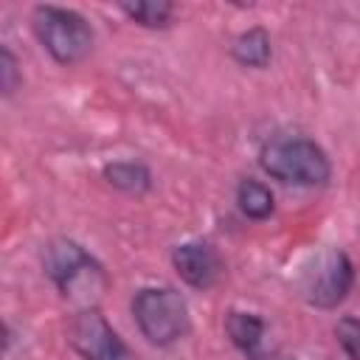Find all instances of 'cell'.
<instances>
[{"label":"cell","mask_w":360,"mask_h":360,"mask_svg":"<svg viewBox=\"0 0 360 360\" xmlns=\"http://www.w3.org/2000/svg\"><path fill=\"white\" fill-rule=\"evenodd\" d=\"M172 264L177 276L194 290H211L222 278V259L211 242H183L172 250Z\"/></svg>","instance_id":"7"},{"label":"cell","mask_w":360,"mask_h":360,"mask_svg":"<svg viewBox=\"0 0 360 360\" xmlns=\"http://www.w3.org/2000/svg\"><path fill=\"white\" fill-rule=\"evenodd\" d=\"M42 270L53 281V287L65 298L79 301L82 309L96 307V298L107 287L104 267L79 242H73L68 236L51 239L45 245V250H42Z\"/></svg>","instance_id":"2"},{"label":"cell","mask_w":360,"mask_h":360,"mask_svg":"<svg viewBox=\"0 0 360 360\" xmlns=\"http://www.w3.org/2000/svg\"><path fill=\"white\" fill-rule=\"evenodd\" d=\"M104 180L124 194H146L152 188V172L138 160H115L104 166Z\"/></svg>","instance_id":"9"},{"label":"cell","mask_w":360,"mask_h":360,"mask_svg":"<svg viewBox=\"0 0 360 360\" xmlns=\"http://www.w3.org/2000/svg\"><path fill=\"white\" fill-rule=\"evenodd\" d=\"M259 166L278 183L287 186H326L332 177V163L326 152L307 135H273L259 152Z\"/></svg>","instance_id":"1"},{"label":"cell","mask_w":360,"mask_h":360,"mask_svg":"<svg viewBox=\"0 0 360 360\" xmlns=\"http://www.w3.org/2000/svg\"><path fill=\"white\" fill-rule=\"evenodd\" d=\"M22 82V73H20V65H17V56L11 53V48H0V90L3 96H14L17 87Z\"/></svg>","instance_id":"14"},{"label":"cell","mask_w":360,"mask_h":360,"mask_svg":"<svg viewBox=\"0 0 360 360\" xmlns=\"http://www.w3.org/2000/svg\"><path fill=\"white\" fill-rule=\"evenodd\" d=\"M287 360H295V357H287Z\"/></svg>","instance_id":"15"},{"label":"cell","mask_w":360,"mask_h":360,"mask_svg":"<svg viewBox=\"0 0 360 360\" xmlns=\"http://www.w3.org/2000/svg\"><path fill=\"white\" fill-rule=\"evenodd\" d=\"M121 11L143 25V28H166L174 17V6L166 0H138V3H121Z\"/></svg>","instance_id":"12"},{"label":"cell","mask_w":360,"mask_h":360,"mask_svg":"<svg viewBox=\"0 0 360 360\" xmlns=\"http://www.w3.org/2000/svg\"><path fill=\"white\" fill-rule=\"evenodd\" d=\"M354 287V264L340 248H323L304 264L298 290L315 309H335L349 298Z\"/></svg>","instance_id":"5"},{"label":"cell","mask_w":360,"mask_h":360,"mask_svg":"<svg viewBox=\"0 0 360 360\" xmlns=\"http://www.w3.org/2000/svg\"><path fill=\"white\" fill-rule=\"evenodd\" d=\"M335 335L343 352L349 354V360H360V318H352V315L340 318L335 323Z\"/></svg>","instance_id":"13"},{"label":"cell","mask_w":360,"mask_h":360,"mask_svg":"<svg viewBox=\"0 0 360 360\" xmlns=\"http://www.w3.org/2000/svg\"><path fill=\"white\" fill-rule=\"evenodd\" d=\"M236 205L239 211L248 217V219H267L273 211H276V200H273V191L262 183V180H253V177H245L239 186H236Z\"/></svg>","instance_id":"11"},{"label":"cell","mask_w":360,"mask_h":360,"mask_svg":"<svg viewBox=\"0 0 360 360\" xmlns=\"http://www.w3.org/2000/svg\"><path fill=\"white\" fill-rule=\"evenodd\" d=\"M225 332L231 343L248 357V360H267V323L264 318L242 309H231L225 315Z\"/></svg>","instance_id":"8"},{"label":"cell","mask_w":360,"mask_h":360,"mask_svg":"<svg viewBox=\"0 0 360 360\" xmlns=\"http://www.w3.org/2000/svg\"><path fill=\"white\" fill-rule=\"evenodd\" d=\"M68 340L84 360H138L96 307L79 309L73 315L68 326Z\"/></svg>","instance_id":"6"},{"label":"cell","mask_w":360,"mask_h":360,"mask_svg":"<svg viewBox=\"0 0 360 360\" xmlns=\"http://www.w3.org/2000/svg\"><path fill=\"white\" fill-rule=\"evenodd\" d=\"M270 56H273V42H270V34L256 25V28H248L236 37L233 42V59L245 68H267L270 65Z\"/></svg>","instance_id":"10"},{"label":"cell","mask_w":360,"mask_h":360,"mask_svg":"<svg viewBox=\"0 0 360 360\" xmlns=\"http://www.w3.org/2000/svg\"><path fill=\"white\" fill-rule=\"evenodd\" d=\"M132 318L141 335L152 346H172L177 343L188 326V304L174 287H143L132 298Z\"/></svg>","instance_id":"4"},{"label":"cell","mask_w":360,"mask_h":360,"mask_svg":"<svg viewBox=\"0 0 360 360\" xmlns=\"http://www.w3.org/2000/svg\"><path fill=\"white\" fill-rule=\"evenodd\" d=\"M31 22H34V34H37L39 45L59 65H79L93 51V42H96L93 28L73 8L37 6Z\"/></svg>","instance_id":"3"}]
</instances>
